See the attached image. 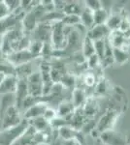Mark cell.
Wrapping results in <instances>:
<instances>
[{"label":"cell","mask_w":130,"mask_h":145,"mask_svg":"<svg viewBox=\"0 0 130 145\" xmlns=\"http://www.w3.org/2000/svg\"><path fill=\"white\" fill-rule=\"evenodd\" d=\"M29 127V121L22 119L15 127L4 129L0 133V145H12Z\"/></svg>","instance_id":"6da1fadb"},{"label":"cell","mask_w":130,"mask_h":145,"mask_svg":"<svg viewBox=\"0 0 130 145\" xmlns=\"http://www.w3.org/2000/svg\"><path fill=\"white\" fill-rule=\"evenodd\" d=\"M0 119L2 121V130L15 127L18 125L20 121L22 120V115L16 106L9 107L7 110L4 112L2 116H0Z\"/></svg>","instance_id":"7a4b0ae2"},{"label":"cell","mask_w":130,"mask_h":145,"mask_svg":"<svg viewBox=\"0 0 130 145\" xmlns=\"http://www.w3.org/2000/svg\"><path fill=\"white\" fill-rule=\"evenodd\" d=\"M35 58H37V57L32 55L28 50L14 51L11 54L6 56L7 61L15 68L18 66H20V65H22V64H25V63L31 62L32 59H35Z\"/></svg>","instance_id":"3957f363"},{"label":"cell","mask_w":130,"mask_h":145,"mask_svg":"<svg viewBox=\"0 0 130 145\" xmlns=\"http://www.w3.org/2000/svg\"><path fill=\"white\" fill-rule=\"evenodd\" d=\"M117 117V112L115 110H108L105 114L99 119L95 126V131L99 135L106 131L112 130L113 126L115 122V119Z\"/></svg>","instance_id":"277c9868"},{"label":"cell","mask_w":130,"mask_h":145,"mask_svg":"<svg viewBox=\"0 0 130 145\" xmlns=\"http://www.w3.org/2000/svg\"><path fill=\"white\" fill-rule=\"evenodd\" d=\"M99 139L103 141L106 145H125L126 140L121 134L115 132L113 130H109L102 133L99 135Z\"/></svg>","instance_id":"5b68a950"},{"label":"cell","mask_w":130,"mask_h":145,"mask_svg":"<svg viewBox=\"0 0 130 145\" xmlns=\"http://www.w3.org/2000/svg\"><path fill=\"white\" fill-rule=\"evenodd\" d=\"M49 107L48 104L46 102H38L35 105H33L32 106H30L27 110H25L22 113V118L26 119V120H31V119L41 117L43 116L45 110Z\"/></svg>","instance_id":"8992f818"},{"label":"cell","mask_w":130,"mask_h":145,"mask_svg":"<svg viewBox=\"0 0 130 145\" xmlns=\"http://www.w3.org/2000/svg\"><path fill=\"white\" fill-rule=\"evenodd\" d=\"M110 34H111V31L106 24L94 25L91 29L86 31V37L90 39L92 42H95V41H98V40L106 39L107 37L110 36Z\"/></svg>","instance_id":"52a82bcc"},{"label":"cell","mask_w":130,"mask_h":145,"mask_svg":"<svg viewBox=\"0 0 130 145\" xmlns=\"http://www.w3.org/2000/svg\"><path fill=\"white\" fill-rule=\"evenodd\" d=\"M18 78L16 74L6 76L4 80L0 84V95L15 93L16 86H18Z\"/></svg>","instance_id":"ba28073f"},{"label":"cell","mask_w":130,"mask_h":145,"mask_svg":"<svg viewBox=\"0 0 130 145\" xmlns=\"http://www.w3.org/2000/svg\"><path fill=\"white\" fill-rule=\"evenodd\" d=\"M75 106L72 104L70 100H63L62 102L59 103L57 106V110H56V115L58 117L66 118L70 116L73 112L75 111Z\"/></svg>","instance_id":"9c48e42d"},{"label":"cell","mask_w":130,"mask_h":145,"mask_svg":"<svg viewBox=\"0 0 130 145\" xmlns=\"http://www.w3.org/2000/svg\"><path fill=\"white\" fill-rule=\"evenodd\" d=\"M72 99H71V102L74 105L75 108H80V107H82L84 105V103L86 102V91H84L82 88H75L72 91Z\"/></svg>","instance_id":"30bf717a"},{"label":"cell","mask_w":130,"mask_h":145,"mask_svg":"<svg viewBox=\"0 0 130 145\" xmlns=\"http://www.w3.org/2000/svg\"><path fill=\"white\" fill-rule=\"evenodd\" d=\"M35 133H36L35 129L29 125L27 130L12 145H33L32 138H33V135H35Z\"/></svg>","instance_id":"8fae6325"},{"label":"cell","mask_w":130,"mask_h":145,"mask_svg":"<svg viewBox=\"0 0 130 145\" xmlns=\"http://www.w3.org/2000/svg\"><path fill=\"white\" fill-rule=\"evenodd\" d=\"M29 125L34 128L36 132L40 133H47L49 130L51 129V126H49V123L47 120H45L43 116L29 120Z\"/></svg>","instance_id":"7c38bea8"},{"label":"cell","mask_w":130,"mask_h":145,"mask_svg":"<svg viewBox=\"0 0 130 145\" xmlns=\"http://www.w3.org/2000/svg\"><path fill=\"white\" fill-rule=\"evenodd\" d=\"M82 108V112H84V115L87 117H93L94 115H96V113L99 110V106L96 103L95 100L93 99H86V102L84 103Z\"/></svg>","instance_id":"4fadbf2b"},{"label":"cell","mask_w":130,"mask_h":145,"mask_svg":"<svg viewBox=\"0 0 130 145\" xmlns=\"http://www.w3.org/2000/svg\"><path fill=\"white\" fill-rule=\"evenodd\" d=\"M80 18H81V24L86 28V30L91 29L94 26V20H93V12L86 9L82 10V14L80 15Z\"/></svg>","instance_id":"5bb4252c"},{"label":"cell","mask_w":130,"mask_h":145,"mask_svg":"<svg viewBox=\"0 0 130 145\" xmlns=\"http://www.w3.org/2000/svg\"><path fill=\"white\" fill-rule=\"evenodd\" d=\"M84 9V4H80L79 2H66V6L63 10L64 15H77L80 16L82 10Z\"/></svg>","instance_id":"9a60e30c"},{"label":"cell","mask_w":130,"mask_h":145,"mask_svg":"<svg viewBox=\"0 0 130 145\" xmlns=\"http://www.w3.org/2000/svg\"><path fill=\"white\" fill-rule=\"evenodd\" d=\"M113 57L114 62L117 65H123L128 61L129 54L123 48H113Z\"/></svg>","instance_id":"2e32d148"},{"label":"cell","mask_w":130,"mask_h":145,"mask_svg":"<svg viewBox=\"0 0 130 145\" xmlns=\"http://www.w3.org/2000/svg\"><path fill=\"white\" fill-rule=\"evenodd\" d=\"M82 53L84 56V58L87 59L93 54H95V50H94V44L90 39L87 37H84L82 45Z\"/></svg>","instance_id":"e0dca14e"},{"label":"cell","mask_w":130,"mask_h":145,"mask_svg":"<svg viewBox=\"0 0 130 145\" xmlns=\"http://www.w3.org/2000/svg\"><path fill=\"white\" fill-rule=\"evenodd\" d=\"M58 131V135L63 141L65 140H71L76 138L77 133L79 131H75L74 129H72L70 126H65V127L60 128Z\"/></svg>","instance_id":"ac0fdd59"},{"label":"cell","mask_w":130,"mask_h":145,"mask_svg":"<svg viewBox=\"0 0 130 145\" xmlns=\"http://www.w3.org/2000/svg\"><path fill=\"white\" fill-rule=\"evenodd\" d=\"M121 20H122V16L120 14H112V15L109 16L106 25L110 29L111 32L115 31V30H119Z\"/></svg>","instance_id":"d6986e66"},{"label":"cell","mask_w":130,"mask_h":145,"mask_svg":"<svg viewBox=\"0 0 130 145\" xmlns=\"http://www.w3.org/2000/svg\"><path fill=\"white\" fill-rule=\"evenodd\" d=\"M110 13H108L104 9H99V10L93 12V20H94V25H102L106 24L107 22Z\"/></svg>","instance_id":"ffe728a7"},{"label":"cell","mask_w":130,"mask_h":145,"mask_svg":"<svg viewBox=\"0 0 130 145\" xmlns=\"http://www.w3.org/2000/svg\"><path fill=\"white\" fill-rule=\"evenodd\" d=\"M60 83L62 84L65 89L72 90V88L75 89V86H76V78L72 74H67L66 72L65 74H63L62 78H61Z\"/></svg>","instance_id":"44dd1931"},{"label":"cell","mask_w":130,"mask_h":145,"mask_svg":"<svg viewBox=\"0 0 130 145\" xmlns=\"http://www.w3.org/2000/svg\"><path fill=\"white\" fill-rule=\"evenodd\" d=\"M61 23L65 26H76L78 24H81V18L80 16L77 15H64V17L61 20Z\"/></svg>","instance_id":"7402d4cb"},{"label":"cell","mask_w":130,"mask_h":145,"mask_svg":"<svg viewBox=\"0 0 130 145\" xmlns=\"http://www.w3.org/2000/svg\"><path fill=\"white\" fill-rule=\"evenodd\" d=\"M109 91V83L105 78H101L100 80L98 81L97 84L95 86V89H94V94L96 95H106Z\"/></svg>","instance_id":"603a6c76"},{"label":"cell","mask_w":130,"mask_h":145,"mask_svg":"<svg viewBox=\"0 0 130 145\" xmlns=\"http://www.w3.org/2000/svg\"><path fill=\"white\" fill-rule=\"evenodd\" d=\"M94 44V50H95V54L98 56L100 59V62L102 64L104 60V53H105V39L98 40V41L93 42Z\"/></svg>","instance_id":"cb8c5ba5"},{"label":"cell","mask_w":130,"mask_h":145,"mask_svg":"<svg viewBox=\"0 0 130 145\" xmlns=\"http://www.w3.org/2000/svg\"><path fill=\"white\" fill-rule=\"evenodd\" d=\"M42 48H43V43L42 42H39V41H33L30 42V45L28 46L27 50L30 51L32 55H34L35 57H38L41 54V50H42Z\"/></svg>","instance_id":"d4e9b609"},{"label":"cell","mask_w":130,"mask_h":145,"mask_svg":"<svg viewBox=\"0 0 130 145\" xmlns=\"http://www.w3.org/2000/svg\"><path fill=\"white\" fill-rule=\"evenodd\" d=\"M49 126H51V128L53 129V130H59L60 128L65 127V126H69V125H68L67 121L65 120V118L56 116L53 120H51V122H49Z\"/></svg>","instance_id":"484cf974"},{"label":"cell","mask_w":130,"mask_h":145,"mask_svg":"<svg viewBox=\"0 0 130 145\" xmlns=\"http://www.w3.org/2000/svg\"><path fill=\"white\" fill-rule=\"evenodd\" d=\"M27 83L29 84H42L43 81H42V76L40 71H35L33 74H30L29 76L26 78Z\"/></svg>","instance_id":"4316f807"},{"label":"cell","mask_w":130,"mask_h":145,"mask_svg":"<svg viewBox=\"0 0 130 145\" xmlns=\"http://www.w3.org/2000/svg\"><path fill=\"white\" fill-rule=\"evenodd\" d=\"M84 3V7L91 12H95L101 9V1H99V0H86Z\"/></svg>","instance_id":"83f0119b"},{"label":"cell","mask_w":130,"mask_h":145,"mask_svg":"<svg viewBox=\"0 0 130 145\" xmlns=\"http://www.w3.org/2000/svg\"><path fill=\"white\" fill-rule=\"evenodd\" d=\"M100 64H101L100 59H99L98 56L96 54H93L86 59V65H87V68H89V69H95V68H97Z\"/></svg>","instance_id":"f1b7e54d"},{"label":"cell","mask_w":130,"mask_h":145,"mask_svg":"<svg viewBox=\"0 0 130 145\" xmlns=\"http://www.w3.org/2000/svg\"><path fill=\"white\" fill-rule=\"evenodd\" d=\"M56 116H57V115H56V110L51 108V107H48V108L45 110L44 114H43V118L45 119V120L48 121L49 123L51 122V120H53Z\"/></svg>","instance_id":"f546056e"},{"label":"cell","mask_w":130,"mask_h":145,"mask_svg":"<svg viewBox=\"0 0 130 145\" xmlns=\"http://www.w3.org/2000/svg\"><path fill=\"white\" fill-rule=\"evenodd\" d=\"M10 15L11 12L9 11L8 7L5 4V1H0V20H4Z\"/></svg>","instance_id":"4dcf8cb0"},{"label":"cell","mask_w":130,"mask_h":145,"mask_svg":"<svg viewBox=\"0 0 130 145\" xmlns=\"http://www.w3.org/2000/svg\"><path fill=\"white\" fill-rule=\"evenodd\" d=\"M84 82L86 84V86L87 87H94L95 86V76L93 74H87L86 76H84Z\"/></svg>","instance_id":"1f68e13d"},{"label":"cell","mask_w":130,"mask_h":145,"mask_svg":"<svg viewBox=\"0 0 130 145\" xmlns=\"http://www.w3.org/2000/svg\"><path fill=\"white\" fill-rule=\"evenodd\" d=\"M128 28H130V20L127 18L122 17V20H121V22H120L119 30L121 32V33H123V32L126 31Z\"/></svg>","instance_id":"d6a6232c"},{"label":"cell","mask_w":130,"mask_h":145,"mask_svg":"<svg viewBox=\"0 0 130 145\" xmlns=\"http://www.w3.org/2000/svg\"><path fill=\"white\" fill-rule=\"evenodd\" d=\"M122 36L125 40H130V28H128L126 31L122 33Z\"/></svg>","instance_id":"836d02e7"},{"label":"cell","mask_w":130,"mask_h":145,"mask_svg":"<svg viewBox=\"0 0 130 145\" xmlns=\"http://www.w3.org/2000/svg\"><path fill=\"white\" fill-rule=\"evenodd\" d=\"M94 145H106V144L103 141H101L99 138H96L95 141H94Z\"/></svg>","instance_id":"e575fe53"},{"label":"cell","mask_w":130,"mask_h":145,"mask_svg":"<svg viewBox=\"0 0 130 145\" xmlns=\"http://www.w3.org/2000/svg\"><path fill=\"white\" fill-rule=\"evenodd\" d=\"M6 78V74H2V72H0V84L2 83V81L4 80V78Z\"/></svg>","instance_id":"d590c367"},{"label":"cell","mask_w":130,"mask_h":145,"mask_svg":"<svg viewBox=\"0 0 130 145\" xmlns=\"http://www.w3.org/2000/svg\"><path fill=\"white\" fill-rule=\"evenodd\" d=\"M0 53H1V51H0Z\"/></svg>","instance_id":"8d00e7d4"}]
</instances>
